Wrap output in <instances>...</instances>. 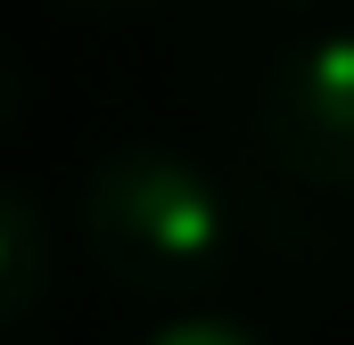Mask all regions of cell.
Masks as SVG:
<instances>
[{
    "label": "cell",
    "instance_id": "cell-3",
    "mask_svg": "<svg viewBox=\"0 0 354 345\" xmlns=\"http://www.w3.org/2000/svg\"><path fill=\"white\" fill-rule=\"evenodd\" d=\"M41 279H50V222H41V206L25 189L0 181V329L33 313Z\"/></svg>",
    "mask_w": 354,
    "mask_h": 345
},
{
    "label": "cell",
    "instance_id": "cell-6",
    "mask_svg": "<svg viewBox=\"0 0 354 345\" xmlns=\"http://www.w3.org/2000/svg\"><path fill=\"white\" fill-rule=\"evenodd\" d=\"M91 8H115V0H91Z\"/></svg>",
    "mask_w": 354,
    "mask_h": 345
},
{
    "label": "cell",
    "instance_id": "cell-1",
    "mask_svg": "<svg viewBox=\"0 0 354 345\" xmlns=\"http://www.w3.org/2000/svg\"><path fill=\"white\" fill-rule=\"evenodd\" d=\"M83 247L132 296H198L231 263V206L174 148H107L83 181Z\"/></svg>",
    "mask_w": 354,
    "mask_h": 345
},
{
    "label": "cell",
    "instance_id": "cell-2",
    "mask_svg": "<svg viewBox=\"0 0 354 345\" xmlns=\"http://www.w3.org/2000/svg\"><path fill=\"white\" fill-rule=\"evenodd\" d=\"M264 140L297 181L354 189V33H313L272 66Z\"/></svg>",
    "mask_w": 354,
    "mask_h": 345
},
{
    "label": "cell",
    "instance_id": "cell-4",
    "mask_svg": "<svg viewBox=\"0 0 354 345\" xmlns=\"http://www.w3.org/2000/svg\"><path fill=\"white\" fill-rule=\"evenodd\" d=\"M149 345H264V337L239 329V321H223V313H181V321H165Z\"/></svg>",
    "mask_w": 354,
    "mask_h": 345
},
{
    "label": "cell",
    "instance_id": "cell-5",
    "mask_svg": "<svg viewBox=\"0 0 354 345\" xmlns=\"http://www.w3.org/2000/svg\"><path fill=\"white\" fill-rule=\"evenodd\" d=\"M17 99H25V75H17V58H8V50H0V124H8V115H17Z\"/></svg>",
    "mask_w": 354,
    "mask_h": 345
}]
</instances>
